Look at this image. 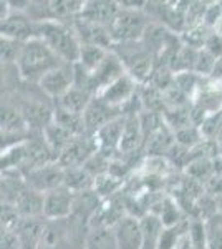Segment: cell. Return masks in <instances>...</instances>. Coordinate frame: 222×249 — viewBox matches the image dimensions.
Listing matches in <instances>:
<instances>
[{
	"label": "cell",
	"mask_w": 222,
	"mask_h": 249,
	"mask_svg": "<svg viewBox=\"0 0 222 249\" xmlns=\"http://www.w3.org/2000/svg\"><path fill=\"white\" fill-rule=\"evenodd\" d=\"M65 62L58 58V55L38 37L28 40L23 43L22 53L17 62V71L25 83H37L42 80L48 71L55 70L56 67L63 65Z\"/></svg>",
	"instance_id": "1"
},
{
	"label": "cell",
	"mask_w": 222,
	"mask_h": 249,
	"mask_svg": "<svg viewBox=\"0 0 222 249\" xmlns=\"http://www.w3.org/2000/svg\"><path fill=\"white\" fill-rule=\"evenodd\" d=\"M148 2H120V12L110 23V34L115 45L141 42L151 18L146 14Z\"/></svg>",
	"instance_id": "2"
},
{
	"label": "cell",
	"mask_w": 222,
	"mask_h": 249,
	"mask_svg": "<svg viewBox=\"0 0 222 249\" xmlns=\"http://www.w3.org/2000/svg\"><path fill=\"white\" fill-rule=\"evenodd\" d=\"M37 37L47 43L65 63L75 65L80 58L82 42L78 38L73 22L45 20L37 23Z\"/></svg>",
	"instance_id": "3"
},
{
	"label": "cell",
	"mask_w": 222,
	"mask_h": 249,
	"mask_svg": "<svg viewBox=\"0 0 222 249\" xmlns=\"http://www.w3.org/2000/svg\"><path fill=\"white\" fill-rule=\"evenodd\" d=\"M96 96L103 100L106 105H110L115 110L126 113V108L135 103L139 96V85L133 80L130 75L124 73L123 77L115 80L108 87H104Z\"/></svg>",
	"instance_id": "4"
},
{
	"label": "cell",
	"mask_w": 222,
	"mask_h": 249,
	"mask_svg": "<svg viewBox=\"0 0 222 249\" xmlns=\"http://www.w3.org/2000/svg\"><path fill=\"white\" fill-rule=\"evenodd\" d=\"M96 151H98V146H96L95 136L88 133L78 135L68 143V146L62 151L56 161L63 170H70V168L83 166Z\"/></svg>",
	"instance_id": "5"
},
{
	"label": "cell",
	"mask_w": 222,
	"mask_h": 249,
	"mask_svg": "<svg viewBox=\"0 0 222 249\" xmlns=\"http://www.w3.org/2000/svg\"><path fill=\"white\" fill-rule=\"evenodd\" d=\"M75 85V65L63 63L48 73L37 83L38 90L50 100H58Z\"/></svg>",
	"instance_id": "6"
},
{
	"label": "cell",
	"mask_w": 222,
	"mask_h": 249,
	"mask_svg": "<svg viewBox=\"0 0 222 249\" xmlns=\"http://www.w3.org/2000/svg\"><path fill=\"white\" fill-rule=\"evenodd\" d=\"M25 181L30 188L40 191L42 195L58 190L65 183V170L58 164V161L43 164L40 168L28 171L25 175Z\"/></svg>",
	"instance_id": "7"
},
{
	"label": "cell",
	"mask_w": 222,
	"mask_h": 249,
	"mask_svg": "<svg viewBox=\"0 0 222 249\" xmlns=\"http://www.w3.org/2000/svg\"><path fill=\"white\" fill-rule=\"evenodd\" d=\"M75 210V195L65 186L47 193L43 198V218L47 221L70 219Z\"/></svg>",
	"instance_id": "8"
},
{
	"label": "cell",
	"mask_w": 222,
	"mask_h": 249,
	"mask_svg": "<svg viewBox=\"0 0 222 249\" xmlns=\"http://www.w3.org/2000/svg\"><path fill=\"white\" fill-rule=\"evenodd\" d=\"M2 37L27 43L28 40L37 37V23L30 18L27 12L12 10L9 17L2 20Z\"/></svg>",
	"instance_id": "9"
},
{
	"label": "cell",
	"mask_w": 222,
	"mask_h": 249,
	"mask_svg": "<svg viewBox=\"0 0 222 249\" xmlns=\"http://www.w3.org/2000/svg\"><path fill=\"white\" fill-rule=\"evenodd\" d=\"M116 241L120 249H143V228H141V216L130 214L124 216L113 224Z\"/></svg>",
	"instance_id": "10"
},
{
	"label": "cell",
	"mask_w": 222,
	"mask_h": 249,
	"mask_svg": "<svg viewBox=\"0 0 222 249\" xmlns=\"http://www.w3.org/2000/svg\"><path fill=\"white\" fill-rule=\"evenodd\" d=\"M124 124H126V115H121L118 118L111 120L103 128H100L95 135V142L98 146V151L106 155L108 158H115L116 153H120V143L123 138Z\"/></svg>",
	"instance_id": "11"
},
{
	"label": "cell",
	"mask_w": 222,
	"mask_h": 249,
	"mask_svg": "<svg viewBox=\"0 0 222 249\" xmlns=\"http://www.w3.org/2000/svg\"><path fill=\"white\" fill-rule=\"evenodd\" d=\"M124 115L121 111L115 110L110 105L103 102L100 96H93V100L90 102V105L86 107L83 113V122H85V128H86L88 135H95L100 128H103L106 123H110L111 120L118 118V116Z\"/></svg>",
	"instance_id": "12"
},
{
	"label": "cell",
	"mask_w": 222,
	"mask_h": 249,
	"mask_svg": "<svg viewBox=\"0 0 222 249\" xmlns=\"http://www.w3.org/2000/svg\"><path fill=\"white\" fill-rule=\"evenodd\" d=\"M118 12H120V2L91 0V2H85V7L78 17L88 20V22L98 23V25L110 27V23L115 20Z\"/></svg>",
	"instance_id": "13"
},
{
	"label": "cell",
	"mask_w": 222,
	"mask_h": 249,
	"mask_svg": "<svg viewBox=\"0 0 222 249\" xmlns=\"http://www.w3.org/2000/svg\"><path fill=\"white\" fill-rule=\"evenodd\" d=\"M45 218H23L17 228V234L22 244V249H40L45 231Z\"/></svg>",
	"instance_id": "14"
},
{
	"label": "cell",
	"mask_w": 222,
	"mask_h": 249,
	"mask_svg": "<svg viewBox=\"0 0 222 249\" xmlns=\"http://www.w3.org/2000/svg\"><path fill=\"white\" fill-rule=\"evenodd\" d=\"M138 113L126 115V124H124L123 138H121V143H120L121 155L136 153V150L144 146V133H143V128H141Z\"/></svg>",
	"instance_id": "15"
},
{
	"label": "cell",
	"mask_w": 222,
	"mask_h": 249,
	"mask_svg": "<svg viewBox=\"0 0 222 249\" xmlns=\"http://www.w3.org/2000/svg\"><path fill=\"white\" fill-rule=\"evenodd\" d=\"M83 249H120L113 226H108V224L88 226Z\"/></svg>",
	"instance_id": "16"
},
{
	"label": "cell",
	"mask_w": 222,
	"mask_h": 249,
	"mask_svg": "<svg viewBox=\"0 0 222 249\" xmlns=\"http://www.w3.org/2000/svg\"><path fill=\"white\" fill-rule=\"evenodd\" d=\"M93 96L95 95H93L90 90H86V88H83L80 85H73L62 98L56 100L55 107L60 108V110L70 111V113L83 115L86 107L90 105V102L93 100Z\"/></svg>",
	"instance_id": "17"
},
{
	"label": "cell",
	"mask_w": 222,
	"mask_h": 249,
	"mask_svg": "<svg viewBox=\"0 0 222 249\" xmlns=\"http://www.w3.org/2000/svg\"><path fill=\"white\" fill-rule=\"evenodd\" d=\"M43 198L45 195L27 184V188L20 193L14 204L22 218H43Z\"/></svg>",
	"instance_id": "18"
},
{
	"label": "cell",
	"mask_w": 222,
	"mask_h": 249,
	"mask_svg": "<svg viewBox=\"0 0 222 249\" xmlns=\"http://www.w3.org/2000/svg\"><path fill=\"white\" fill-rule=\"evenodd\" d=\"M141 228H143V249H159L161 239L166 230L159 216L144 213L141 216Z\"/></svg>",
	"instance_id": "19"
},
{
	"label": "cell",
	"mask_w": 222,
	"mask_h": 249,
	"mask_svg": "<svg viewBox=\"0 0 222 249\" xmlns=\"http://www.w3.org/2000/svg\"><path fill=\"white\" fill-rule=\"evenodd\" d=\"M95 176L85 166H76L65 170V183L63 186L73 195H82V193L93 191L95 188Z\"/></svg>",
	"instance_id": "20"
},
{
	"label": "cell",
	"mask_w": 222,
	"mask_h": 249,
	"mask_svg": "<svg viewBox=\"0 0 222 249\" xmlns=\"http://www.w3.org/2000/svg\"><path fill=\"white\" fill-rule=\"evenodd\" d=\"M43 138H45L47 144L50 146L51 153H53L55 160H58V156L62 155V151L68 146V143L75 138V135L71 131H68L67 128H63L62 124L51 122L45 130L42 131Z\"/></svg>",
	"instance_id": "21"
},
{
	"label": "cell",
	"mask_w": 222,
	"mask_h": 249,
	"mask_svg": "<svg viewBox=\"0 0 222 249\" xmlns=\"http://www.w3.org/2000/svg\"><path fill=\"white\" fill-rule=\"evenodd\" d=\"M111 50H106L103 47L96 45H82V52H80V58L76 62V65L82 68L83 71H86L88 75L95 73L96 68L103 63V60L108 57Z\"/></svg>",
	"instance_id": "22"
},
{
	"label": "cell",
	"mask_w": 222,
	"mask_h": 249,
	"mask_svg": "<svg viewBox=\"0 0 222 249\" xmlns=\"http://www.w3.org/2000/svg\"><path fill=\"white\" fill-rule=\"evenodd\" d=\"M205 230V248L222 249V213H217L204 223Z\"/></svg>",
	"instance_id": "23"
},
{
	"label": "cell",
	"mask_w": 222,
	"mask_h": 249,
	"mask_svg": "<svg viewBox=\"0 0 222 249\" xmlns=\"http://www.w3.org/2000/svg\"><path fill=\"white\" fill-rule=\"evenodd\" d=\"M23 43L17 40L0 37V58H2V67H15L22 53Z\"/></svg>",
	"instance_id": "24"
},
{
	"label": "cell",
	"mask_w": 222,
	"mask_h": 249,
	"mask_svg": "<svg viewBox=\"0 0 222 249\" xmlns=\"http://www.w3.org/2000/svg\"><path fill=\"white\" fill-rule=\"evenodd\" d=\"M22 219L15 204L2 203V231H17Z\"/></svg>",
	"instance_id": "25"
},
{
	"label": "cell",
	"mask_w": 222,
	"mask_h": 249,
	"mask_svg": "<svg viewBox=\"0 0 222 249\" xmlns=\"http://www.w3.org/2000/svg\"><path fill=\"white\" fill-rule=\"evenodd\" d=\"M204 50L209 52V53H211L216 60L221 58L222 57V37L221 35L212 30L211 34H209L207 40H205V43H204Z\"/></svg>",
	"instance_id": "26"
},
{
	"label": "cell",
	"mask_w": 222,
	"mask_h": 249,
	"mask_svg": "<svg viewBox=\"0 0 222 249\" xmlns=\"http://www.w3.org/2000/svg\"><path fill=\"white\" fill-rule=\"evenodd\" d=\"M2 249H22L18 234L15 231H2Z\"/></svg>",
	"instance_id": "27"
},
{
	"label": "cell",
	"mask_w": 222,
	"mask_h": 249,
	"mask_svg": "<svg viewBox=\"0 0 222 249\" xmlns=\"http://www.w3.org/2000/svg\"><path fill=\"white\" fill-rule=\"evenodd\" d=\"M211 78L217 80V82H222V57L216 60V67H214V71H212Z\"/></svg>",
	"instance_id": "28"
},
{
	"label": "cell",
	"mask_w": 222,
	"mask_h": 249,
	"mask_svg": "<svg viewBox=\"0 0 222 249\" xmlns=\"http://www.w3.org/2000/svg\"><path fill=\"white\" fill-rule=\"evenodd\" d=\"M214 142H216V144L219 146V150H221V153H222V116H221L219 128H217V133H216V138H214Z\"/></svg>",
	"instance_id": "29"
},
{
	"label": "cell",
	"mask_w": 222,
	"mask_h": 249,
	"mask_svg": "<svg viewBox=\"0 0 222 249\" xmlns=\"http://www.w3.org/2000/svg\"><path fill=\"white\" fill-rule=\"evenodd\" d=\"M214 32H216V34H219L221 37H222V15H221V18L217 20V23H216V27H214L212 29Z\"/></svg>",
	"instance_id": "30"
},
{
	"label": "cell",
	"mask_w": 222,
	"mask_h": 249,
	"mask_svg": "<svg viewBox=\"0 0 222 249\" xmlns=\"http://www.w3.org/2000/svg\"><path fill=\"white\" fill-rule=\"evenodd\" d=\"M221 160H222V155H221Z\"/></svg>",
	"instance_id": "31"
}]
</instances>
